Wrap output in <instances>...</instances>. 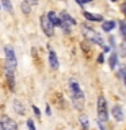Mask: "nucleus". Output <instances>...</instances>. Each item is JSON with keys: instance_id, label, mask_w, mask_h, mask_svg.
<instances>
[{"instance_id": "obj_18", "label": "nucleus", "mask_w": 126, "mask_h": 130, "mask_svg": "<svg viewBox=\"0 0 126 130\" xmlns=\"http://www.w3.org/2000/svg\"><path fill=\"white\" fill-rule=\"evenodd\" d=\"M27 127H28V130H35V126H34V123H33L31 119L27 121Z\"/></svg>"}, {"instance_id": "obj_2", "label": "nucleus", "mask_w": 126, "mask_h": 130, "mask_svg": "<svg viewBox=\"0 0 126 130\" xmlns=\"http://www.w3.org/2000/svg\"><path fill=\"white\" fill-rule=\"evenodd\" d=\"M4 53H6V61H7V69L10 71H15L16 68V57H15V52L11 46H6L4 47Z\"/></svg>"}, {"instance_id": "obj_11", "label": "nucleus", "mask_w": 126, "mask_h": 130, "mask_svg": "<svg viewBox=\"0 0 126 130\" xmlns=\"http://www.w3.org/2000/svg\"><path fill=\"white\" fill-rule=\"evenodd\" d=\"M84 16L87 18L88 20H93V22H99L102 20V15H95V14H89V12H85Z\"/></svg>"}, {"instance_id": "obj_15", "label": "nucleus", "mask_w": 126, "mask_h": 130, "mask_svg": "<svg viewBox=\"0 0 126 130\" xmlns=\"http://www.w3.org/2000/svg\"><path fill=\"white\" fill-rule=\"evenodd\" d=\"M22 10H23L24 14H28V12H30V3H28L27 0L22 3Z\"/></svg>"}, {"instance_id": "obj_4", "label": "nucleus", "mask_w": 126, "mask_h": 130, "mask_svg": "<svg viewBox=\"0 0 126 130\" xmlns=\"http://www.w3.org/2000/svg\"><path fill=\"white\" fill-rule=\"evenodd\" d=\"M69 85H71V91H72L73 100H77V99H79L80 102H83V100H84V93H83V91L80 89V85L77 84L76 81H73V80H71Z\"/></svg>"}, {"instance_id": "obj_25", "label": "nucleus", "mask_w": 126, "mask_h": 130, "mask_svg": "<svg viewBox=\"0 0 126 130\" xmlns=\"http://www.w3.org/2000/svg\"><path fill=\"white\" fill-rule=\"evenodd\" d=\"M121 28H122V31H123L125 34H126V26H123V24H122V26H121Z\"/></svg>"}, {"instance_id": "obj_8", "label": "nucleus", "mask_w": 126, "mask_h": 130, "mask_svg": "<svg viewBox=\"0 0 126 130\" xmlns=\"http://www.w3.org/2000/svg\"><path fill=\"white\" fill-rule=\"evenodd\" d=\"M48 18H49V20H50L53 24H54V26H61V24H62L61 19H60V18H57V15H56L53 11H50V12L48 14Z\"/></svg>"}, {"instance_id": "obj_12", "label": "nucleus", "mask_w": 126, "mask_h": 130, "mask_svg": "<svg viewBox=\"0 0 126 130\" xmlns=\"http://www.w3.org/2000/svg\"><path fill=\"white\" fill-rule=\"evenodd\" d=\"M14 107H15V111L18 112V114H24V108H23V104L20 103V102H18V100H15L14 102Z\"/></svg>"}, {"instance_id": "obj_6", "label": "nucleus", "mask_w": 126, "mask_h": 130, "mask_svg": "<svg viewBox=\"0 0 126 130\" xmlns=\"http://www.w3.org/2000/svg\"><path fill=\"white\" fill-rule=\"evenodd\" d=\"M0 122H2V129L3 130H18V126H16V123L11 119V118L3 117L2 119H0Z\"/></svg>"}, {"instance_id": "obj_9", "label": "nucleus", "mask_w": 126, "mask_h": 130, "mask_svg": "<svg viewBox=\"0 0 126 130\" xmlns=\"http://www.w3.org/2000/svg\"><path fill=\"white\" fill-rule=\"evenodd\" d=\"M113 115H114V118H115V119L117 121H122V119H123V114H122V108L119 107V106H115V107H114L113 108Z\"/></svg>"}, {"instance_id": "obj_1", "label": "nucleus", "mask_w": 126, "mask_h": 130, "mask_svg": "<svg viewBox=\"0 0 126 130\" xmlns=\"http://www.w3.org/2000/svg\"><path fill=\"white\" fill-rule=\"evenodd\" d=\"M98 118H99L100 122H106L108 119L107 104H106V99L103 96L98 98Z\"/></svg>"}, {"instance_id": "obj_13", "label": "nucleus", "mask_w": 126, "mask_h": 130, "mask_svg": "<svg viewBox=\"0 0 126 130\" xmlns=\"http://www.w3.org/2000/svg\"><path fill=\"white\" fill-rule=\"evenodd\" d=\"M61 18H62V19H65L67 22H69L71 24H76V20L73 19V18H71V16H69V15L67 14V12H62V14H61Z\"/></svg>"}, {"instance_id": "obj_3", "label": "nucleus", "mask_w": 126, "mask_h": 130, "mask_svg": "<svg viewBox=\"0 0 126 130\" xmlns=\"http://www.w3.org/2000/svg\"><path fill=\"white\" fill-rule=\"evenodd\" d=\"M81 28H83V34L85 35V38H88L89 41H93V42H96L98 45H103V39H102V37L98 34V32L93 31L92 28H89L87 26H83Z\"/></svg>"}, {"instance_id": "obj_21", "label": "nucleus", "mask_w": 126, "mask_h": 130, "mask_svg": "<svg viewBox=\"0 0 126 130\" xmlns=\"http://www.w3.org/2000/svg\"><path fill=\"white\" fill-rule=\"evenodd\" d=\"M98 61H99V62H103V61H104V58H103V54H100L99 57H98Z\"/></svg>"}, {"instance_id": "obj_24", "label": "nucleus", "mask_w": 126, "mask_h": 130, "mask_svg": "<svg viewBox=\"0 0 126 130\" xmlns=\"http://www.w3.org/2000/svg\"><path fill=\"white\" fill-rule=\"evenodd\" d=\"M27 2L31 3V4H37V3H38V0H27Z\"/></svg>"}, {"instance_id": "obj_14", "label": "nucleus", "mask_w": 126, "mask_h": 130, "mask_svg": "<svg viewBox=\"0 0 126 130\" xmlns=\"http://www.w3.org/2000/svg\"><path fill=\"white\" fill-rule=\"evenodd\" d=\"M110 68H115V65H117V54H111L110 56Z\"/></svg>"}, {"instance_id": "obj_26", "label": "nucleus", "mask_w": 126, "mask_h": 130, "mask_svg": "<svg viewBox=\"0 0 126 130\" xmlns=\"http://www.w3.org/2000/svg\"><path fill=\"white\" fill-rule=\"evenodd\" d=\"M111 2H117V0H111Z\"/></svg>"}, {"instance_id": "obj_7", "label": "nucleus", "mask_w": 126, "mask_h": 130, "mask_svg": "<svg viewBox=\"0 0 126 130\" xmlns=\"http://www.w3.org/2000/svg\"><path fill=\"white\" fill-rule=\"evenodd\" d=\"M49 64H50V67L53 69L58 68V60H57V56L54 52H50L49 53Z\"/></svg>"}, {"instance_id": "obj_20", "label": "nucleus", "mask_w": 126, "mask_h": 130, "mask_svg": "<svg viewBox=\"0 0 126 130\" xmlns=\"http://www.w3.org/2000/svg\"><path fill=\"white\" fill-rule=\"evenodd\" d=\"M33 110H34V112H35V114H37V115H38V117L41 115V112H39V110H38V108H37V107H35V106H34V107H33Z\"/></svg>"}, {"instance_id": "obj_19", "label": "nucleus", "mask_w": 126, "mask_h": 130, "mask_svg": "<svg viewBox=\"0 0 126 130\" xmlns=\"http://www.w3.org/2000/svg\"><path fill=\"white\" fill-rule=\"evenodd\" d=\"M121 75H122V77H123V80H125V84H126V67L121 71Z\"/></svg>"}, {"instance_id": "obj_10", "label": "nucleus", "mask_w": 126, "mask_h": 130, "mask_svg": "<svg viewBox=\"0 0 126 130\" xmlns=\"http://www.w3.org/2000/svg\"><path fill=\"white\" fill-rule=\"evenodd\" d=\"M114 27H115V22H113V20H107V22H103V24H102V28L104 31H111Z\"/></svg>"}, {"instance_id": "obj_5", "label": "nucleus", "mask_w": 126, "mask_h": 130, "mask_svg": "<svg viewBox=\"0 0 126 130\" xmlns=\"http://www.w3.org/2000/svg\"><path fill=\"white\" fill-rule=\"evenodd\" d=\"M41 26H42V30H43V32L46 35H49V37L53 35V32H54L53 26H54V24L49 20L48 16H42V18H41Z\"/></svg>"}, {"instance_id": "obj_16", "label": "nucleus", "mask_w": 126, "mask_h": 130, "mask_svg": "<svg viewBox=\"0 0 126 130\" xmlns=\"http://www.w3.org/2000/svg\"><path fill=\"white\" fill-rule=\"evenodd\" d=\"M80 122H81V125H83L84 129L88 127V118L85 117V115H81V117H80Z\"/></svg>"}, {"instance_id": "obj_17", "label": "nucleus", "mask_w": 126, "mask_h": 130, "mask_svg": "<svg viewBox=\"0 0 126 130\" xmlns=\"http://www.w3.org/2000/svg\"><path fill=\"white\" fill-rule=\"evenodd\" d=\"M3 4H4V7H6V10L7 11H12V6H11V3H10V0H3Z\"/></svg>"}, {"instance_id": "obj_22", "label": "nucleus", "mask_w": 126, "mask_h": 130, "mask_svg": "<svg viewBox=\"0 0 126 130\" xmlns=\"http://www.w3.org/2000/svg\"><path fill=\"white\" fill-rule=\"evenodd\" d=\"M121 10H122V12H123V14L126 15V4H123V6H122V8H121Z\"/></svg>"}, {"instance_id": "obj_23", "label": "nucleus", "mask_w": 126, "mask_h": 130, "mask_svg": "<svg viewBox=\"0 0 126 130\" xmlns=\"http://www.w3.org/2000/svg\"><path fill=\"white\" fill-rule=\"evenodd\" d=\"M77 2H80V3H89V2H92V0H77Z\"/></svg>"}]
</instances>
